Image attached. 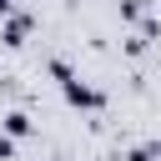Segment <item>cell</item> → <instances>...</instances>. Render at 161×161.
Instances as JSON below:
<instances>
[{
  "label": "cell",
  "mask_w": 161,
  "mask_h": 161,
  "mask_svg": "<svg viewBox=\"0 0 161 161\" xmlns=\"http://www.w3.org/2000/svg\"><path fill=\"white\" fill-rule=\"evenodd\" d=\"M10 10H15V0H0V15H10Z\"/></svg>",
  "instance_id": "cell-8"
},
{
  "label": "cell",
  "mask_w": 161,
  "mask_h": 161,
  "mask_svg": "<svg viewBox=\"0 0 161 161\" xmlns=\"http://www.w3.org/2000/svg\"><path fill=\"white\" fill-rule=\"evenodd\" d=\"M146 45H151V35H141V30L121 40V50H126V55H146Z\"/></svg>",
  "instance_id": "cell-4"
},
{
  "label": "cell",
  "mask_w": 161,
  "mask_h": 161,
  "mask_svg": "<svg viewBox=\"0 0 161 161\" xmlns=\"http://www.w3.org/2000/svg\"><path fill=\"white\" fill-rule=\"evenodd\" d=\"M0 161H15V136L0 131Z\"/></svg>",
  "instance_id": "cell-7"
},
{
  "label": "cell",
  "mask_w": 161,
  "mask_h": 161,
  "mask_svg": "<svg viewBox=\"0 0 161 161\" xmlns=\"http://www.w3.org/2000/svg\"><path fill=\"white\" fill-rule=\"evenodd\" d=\"M0 131L15 136V141H25V136H35V121H30L25 111H5V116H0Z\"/></svg>",
  "instance_id": "cell-3"
},
{
  "label": "cell",
  "mask_w": 161,
  "mask_h": 161,
  "mask_svg": "<svg viewBox=\"0 0 161 161\" xmlns=\"http://www.w3.org/2000/svg\"><path fill=\"white\" fill-rule=\"evenodd\" d=\"M30 25H35V20H30V10H10V15H5V25H0V40L15 50V45H25Z\"/></svg>",
  "instance_id": "cell-2"
},
{
  "label": "cell",
  "mask_w": 161,
  "mask_h": 161,
  "mask_svg": "<svg viewBox=\"0 0 161 161\" xmlns=\"http://www.w3.org/2000/svg\"><path fill=\"white\" fill-rule=\"evenodd\" d=\"M121 20H146V0H121Z\"/></svg>",
  "instance_id": "cell-6"
},
{
  "label": "cell",
  "mask_w": 161,
  "mask_h": 161,
  "mask_svg": "<svg viewBox=\"0 0 161 161\" xmlns=\"http://www.w3.org/2000/svg\"><path fill=\"white\" fill-rule=\"evenodd\" d=\"M60 91H65V101H70V106H80V111H106V91H96V86H91V80H80V75H75V80H65Z\"/></svg>",
  "instance_id": "cell-1"
},
{
  "label": "cell",
  "mask_w": 161,
  "mask_h": 161,
  "mask_svg": "<svg viewBox=\"0 0 161 161\" xmlns=\"http://www.w3.org/2000/svg\"><path fill=\"white\" fill-rule=\"evenodd\" d=\"M50 75H55V80L65 86V80H75V65H70L65 55H55V60H50Z\"/></svg>",
  "instance_id": "cell-5"
}]
</instances>
